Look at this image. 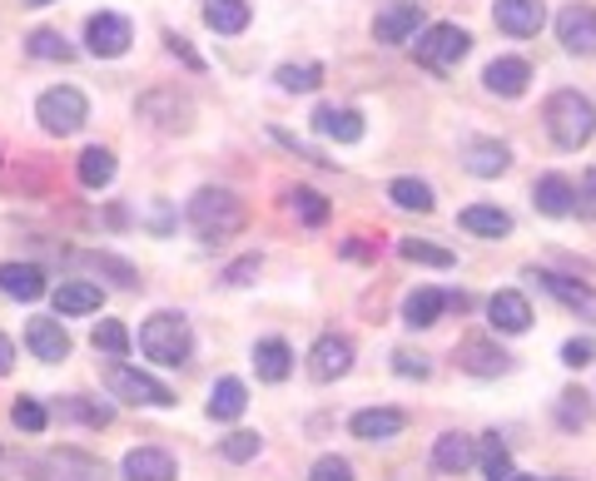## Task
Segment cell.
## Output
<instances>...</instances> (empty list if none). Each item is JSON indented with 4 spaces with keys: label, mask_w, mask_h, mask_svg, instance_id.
<instances>
[{
    "label": "cell",
    "mask_w": 596,
    "mask_h": 481,
    "mask_svg": "<svg viewBox=\"0 0 596 481\" xmlns=\"http://www.w3.org/2000/svg\"><path fill=\"white\" fill-rule=\"evenodd\" d=\"M482 85L502 99H517V95H527V85H531V64L522 60V55H498V60L482 70Z\"/></svg>",
    "instance_id": "30bf717a"
},
{
    "label": "cell",
    "mask_w": 596,
    "mask_h": 481,
    "mask_svg": "<svg viewBox=\"0 0 596 481\" xmlns=\"http://www.w3.org/2000/svg\"><path fill=\"white\" fill-rule=\"evenodd\" d=\"M164 45H170V55H179V60H185L189 70H204V60H199V55L185 45V35H174V31H170V35H164Z\"/></svg>",
    "instance_id": "7dc6e473"
},
{
    "label": "cell",
    "mask_w": 596,
    "mask_h": 481,
    "mask_svg": "<svg viewBox=\"0 0 596 481\" xmlns=\"http://www.w3.org/2000/svg\"><path fill=\"white\" fill-rule=\"evenodd\" d=\"M140 353L154 357L160 367H185L195 353V332H189L185 313H154L140 328Z\"/></svg>",
    "instance_id": "3957f363"
},
{
    "label": "cell",
    "mask_w": 596,
    "mask_h": 481,
    "mask_svg": "<svg viewBox=\"0 0 596 481\" xmlns=\"http://www.w3.org/2000/svg\"><path fill=\"white\" fill-rule=\"evenodd\" d=\"M174 477H179V467L160 447H135L125 457V481H174Z\"/></svg>",
    "instance_id": "d6986e66"
},
{
    "label": "cell",
    "mask_w": 596,
    "mask_h": 481,
    "mask_svg": "<svg viewBox=\"0 0 596 481\" xmlns=\"http://www.w3.org/2000/svg\"><path fill=\"white\" fill-rule=\"evenodd\" d=\"M308 481H353V467L343 457H318L308 467Z\"/></svg>",
    "instance_id": "7bdbcfd3"
},
{
    "label": "cell",
    "mask_w": 596,
    "mask_h": 481,
    "mask_svg": "<svg viewBox=\"0 0 596 481\" xmlns=\"http://www.w3.org/2000/svg\"><path fill=\"white\" fill-rule=\"evenodd\" d=\"M308 373L318 377V383H338V377L353 373V342L338 338V332H324V338L314 342V353H308Z\"/></svg>",
    "instance_id": "9c48e42d"
},
{
    "label": "cell",
    "mask_w": 596,
    "mask_h": 481,
    "mask_svg": "<svg viewBox=\"0 0 596 481\" xmlns=\"http://www.w3.org/2000/svg\"><path fill=\"white\" fill-rule=\"evenodd\" d=\"M314 134H324V140H334V144H358L363 140V115H358V109H343V105H318Z\"/></svg>",
    "instance_id": "9a60e30c"
},
{
    "label": "cell",
    "mask_w": 596,
    "mask_h": 481,
    "mask_svg": "<svg viewBox=\"0 0 596 481\" xmlns=\"http://www.w3.org/2000/svg\"><path fill=\"white\" fill-rule=\"evenodd\" d=\"M204 25L219 35L249 31V0H204Z\"/></svg>",
    "instance_id": "f1b7e54d"
},
{
    "label": "cell",
    "mask_w": 596,
    "mask_h": 481,
    "mask_svg": "<svg viewBox=\"0 0 596 481\" xmlns=\"http://www.w3.org/2000/svg\"><path fill=\"white\" fill-rule=\"evenodd\" d=\"M35 119H40L45 134H75L90 119V99L80 95L75 85H55L35 99Z\"/></svg>",
    "instance_id": "5b68a950"
},
{
    "label": "cell",
    "mask_w": 596,
    "mask_h": 481,
    "mask_svg": "<svg viewBox=\"0 0 596 481\" xmlns=\"http://www.w3.org/2000/svg\"><path fill=\"white\" fill-rule=\"evenodd\" d=\"M453 357H457V367H463V373H472V377L512 373V353H502L498 342H488V338H467Z\"/></svg>",
    "instance_id": "8fae6325"
},
{
    "label": "cell",
    "mask_w": 596,
    "mask_h": 481,
    "mask_svg": "<svg viewBox=\"0 0 596 481\" xmlns=\"http://www.w3.org/2000/svg\"><path fill=\"white\" fill-rule=\"evenodd\" d=\"M185 219L189 228H195L204 244H219V238H234L238 228L249 224V209H244V199H238L234 189H199L195 199L185 203Z\"/></svg>",
    "instance_id": "6da1fadb"
},
{
    "label": "cell",
    "mask_w": 596,
    "mask_h": 481,
    "mask_svg": "<svg viewBox=\"0 0 596 481\" xmlns=\"http://www.w3.org/2000/svg\"><path fill=\"white\" fill-rule=\"evenodd\" d=\"M279 90H289V95H314L318 85H324V64H279Z\"/></svg>",
    "instance_id": "1f68e13d"
},
{
    "label": "cell",
    "mask_w": 596,
    "mask_h": 481,
    "mask_svg": "<svg viewBox=\"0 0 596 481\" xmlns=\"http://www.w3.org/2000/svg\"><path fill=\"white\" fill-rule=\"evenodd\" d=\"M105 387L115 397H125V402H135V407H174V392L160 383V377L140 373V367H130V363H119V357L105 367Z\"/></svg>",
    "instance_id": "8992f818"
},
{
    "label": "cell",
    "mask_w": 596,
    "mask_h": 481,
    "mask_svg": "<svg viewBox=\"0 0 596 481\" xmlns=\"http://www.w3.org/2000/svg\"><path fill=\"white\" fill-rule=\"evenodd\" d=\"M477 461H482V477L488 481H507L512 477V451H507V442H502L498 432H488V442L477 447Z\"/></svg>",
    "instance_id": "836d02e7"
},
{
    "label": "cell",
    "mask_w": 596,
    "mask_h": 481,
    "mask_svg": "<svg viewBox=\"0 0 596 481\" xmlns=\"http://www.w3.org/2000/svg\"><path fill=\"white\" fill-rule=\"evenodd\" d=\"M592 357H596V342H592V338H572V342L562 348V363H566V367H586Z\"/></svg>",
    "instance_id": "f6af8a7d"
},
{
    "label": "cell",
    "mask_w": 596,
    "mask_h": 481,
    "mask_svg": "<svg viewBox=\"0 0 596 481\" xmlns=\"http://www.w3.org/2000/svg\"><path fill=\"white\" fill-rule=\"evenodd\" d=\"M105 303V289L100 283H85V279H70L55 289V313L60 318H80V313H95Z\"/></svg>",
    "instance_id": "603a6c76"
},
{
    "label": "cell",
    "mask_w": 596,
    "mask_h": 481,
    "mask_svg": "<svg viewBox=\"0 0 596 481\" xmlns=\"http://www.w3.org/2000/svg\"><path fill=\"white\" fill-rule=\"evenodd\" d=\"M170 203H164V199H154L150 203V228H154V234H170Z\"/></svg>",
    "instance_id": "681fc988"
},
{
    "label": "cell",
    "mask_w": 596,
    "mask_h": 481,
    "mask_svg": "<svg viewBox=\"0 0 596 481\" xmlns=\"http://www.w3.org/2000/svg\"><path fill=\"white\" fill-rule=\"evenodd\" d=\"M11 367H15V342L5 338V332H0V377L11 373Z\"/></svg>",
    "instance_id": "f907efd6"
},
{
    "label": "cell",
    "mask_w": 596,
    "mask_h": 481,
    "mask_svg": "<svg viewBox=\"0 0 596 481\" xmlns=\"http://www.w3.org/2000/svg\"><path fill=\"white\" fill-rule=\"evenodd\" d=\"M45 471H55L50 481H105V467L95 457H85V451H55L45 461Z\"/></svg>",
    "instance_id": "f546056e"
},
{
    "label": "cell",
    "mask_w": 596,
    "mask_h": 481,
    "mask_svg": "<svg viewBox=\"0 0 596 481\" xmlns=\"http://www.w3.org/2000/svg\"><path fill=\"white\" fill-rule=\"evenodd\" d=\"M402 427H408V418H402L398 407H363V412H353V422H348V432H353L358 442H393Z\"/></svg>",
    "instance_id": "5bb4252c"
},
{
    "label": "cell",
    "mask_w": 596,
    "mask_h": 481,
    "mask_svg": "<svg viewBox=\"0 0 596 481\" xmlns=\"http://www.w3.org/2000/svg\"><path fill=\"white\" fill-rule=\"evenodd\" d=\"M472 461H477V442L463 437V432H443V437L433 442V467L447 471V477H463Z\"/></svg>",
    "instance_id": "44dd1931"
},
{
    "label": "cell",
    "mask_w": 596,
    "mask_h": 481,
    "mask_svg": "<svg viewBox=\"0 0 596 481\" xmlns=\"http://www.w3.org/2000/svg\"><path fill=\"white\" fill-rule=\"evenodd\" d=\"M21 5H50V0H21Z\"/></svg>",
    "instance_id": "816d5d0a"
},
{
    "label": "cell",
    "mask_w": 596,
    "mask_h": 481,
    "mask_svg": "<svg viewBox=\"0 0 596 481\" xmlns=\"http://www.w3.org/2000/svg\"><path fill=\"white\" fill-rule=\"evenodd\" d=\"M289 203H293V214L304 219L308 228H324V224H328V199H324L318 189H293Z\"/></svg>",
    "instance_id": "8d00e7d4"
},
{
    "label": "cell",
    "mask_w": 596,
    "mask_h": 481,
    "mask_svg": "<svg viewBox=\"0 0 596 481\" xmlns=\"http://www.w3.org/2000/svg\"><path fill=\"white\" fill-rule=\"evenodd\" d=\"M443 313H447L443 289H412L408 298H402V322H408V328H433Z\"/></svg>",
    "instance_id": "484cf974"
},
{
    "label": "cell",
    "mask_w": 596,
    "mask_h": 481,
    "mask_svg": "<svg viewBox=\"0 0 596 481\" xmlns=\"http://www.w3.org/2000/svg\"><path fill=\"white\" fill-rule=\"evenodd\" d=\"M130 40H135L130 21L115 11H100L85 21V50L95 55V60H119V55L130 50Z\"/></svg>",
    "instance_id": "52a82bcc"
},
{
    "label": "cell",
    "mask_w": 596,
    "mask_h": 481,
    "mask_svg": "<svg viewBox=\"0 0 596 481\" xmlns=\"http://www.w3.org/2000/svg\"><path fill=\"white\" fill-rule=\"evenodd\" d=\"M254 373H259V383H283L293 373V348L283 338H264L254 348Z\"/></svg>",
    "instance_id": "4316f807"
},
{
    "label": "cell",
    "mask_w": 596,
    "mask_h": 481,
    "mask_svg": "<svg viewBox=\"0 0 596 481\" xmlns=\"http://www.w3.org/2000/svg\"><path fill=\"white\" fill-rule=\"evenodd\" d=\"M25 342H31V353L40 357V363H66L70 357V332L60 328V318H31Z\"/></svg>",
    "instance_id": "2e32d148"
},
{
    "label": "cell",
    "mask_w": 596,
    "mask_h": 481,
    "mask_svg": "<svg viewBox=\"0 0 596 481\" xmlns=\"http://www.w3.org/2000/svg\"><path fill=\"white\" fill-rule=\"evenodd\" d=\"M109 179H115V154L90 144V150L80 154V184H85V189H105Z\"/></svg>",
    "instance_id": "d6a6232c"
},
{
    "label": "cell",
    "mask_w": 596,
    "mask_h": 481,
    "mask_svg": "<svg viewBox=\"0 0 596 481\" xmlns=\"http://www.w3.org/2000/svg\"><path fill=\"white\" fill-rule=\"evenodd\" d=\"M492 21H498V31H507V35H537L547 25V5L542 0H498L492 5Z\"/></svg>",
    "instance_id": "7c38bea8"
},
{
    "label": "cell",
    "mask_w": 596,
    "mask_h": 481,
    "mask_svg": "<svg viewBox=\"0 0 596 481\" xmlns=\"http://www.w3.org/2000/svg\"><path fill=\"white\" fill-rule=\"evenodd\" d=\"M60 418H80L85 427H109L115 412H109V407H95V402H80V397H66V402H60Z\"/></svg>",
    "instance_id": "60d3db41"
},
{
    "label": "cell",
    "mask_w": 596,
    "mask_h": 481,
    "mask_svg": "<svg viewBox=\"0 0 596 481\" xmlns=\"http://www.w3.org/2000/svg\"><path fill=\"white\" fill-rule=\"evenodd\" d=\"M507 481H537V477H517V471H512V477Z\"/></svg>",
    "instance_id": "f5cc1de1"
},
{
    "label": "cell",
    "mask_w": 596,
    "mask_h": 481,
    "mask_svg": "<svg viewBox=\"0 0 596 481\" xmlns=\"http://www.w3.org/2000/svg\"><path fill=\"white\" fill-rule=\"evenodd\" d=\"M572 214H582V219H596V164L586 169V179H582V189H576V209Z\"/></svg>",
    "instance_id": "ee69618b"
},
{
    "label": "cell",
    "mask_w": 596,
    "mask_h": 481,
    "mask_svg": "<svg viewBox=\"0 0 596 481\" xmlns=\"http://www.w3.org/2000/svg\"><path fill=\"white\" fill-rule=\"evenodd\" d=\"M398 254L408 258V263H428V268H457V254H447V248H433V244H423V238H398Z\"/></svg>",
    "instance_id": "d590c367"
},
{
    "label": "cell",
    "mask_w": 596,
    "mask_h": 481,
    "mask_svg": "<svg viewBox=\"0 0 596 481\" xmlns=\"http://www.w3.org/2000/svg\"><path fill=\"white\" fill-rule=\"evenodd\" d=\"M531 199H537V209H542L547 219H566L576 209V184L566 179V174H542L537 189H531Z\"/></svg>",
    "instance_id": "ac0fdd59"
},
{
    "label": "cell",
    "mask_w": 596,
    "mask_h": 481,
    "mask_svg": "<svg viewBox=\"0 0 596 481\" xmlns=\"http://www.w3.org/2000/svg\"><path fill=\"white\" fill-rule=\"evenodd\" d=\"M457 224H463L467 234H482V238H507L512 234V214L498 209V203H472V209L457 214Z\"/></svg>",
    "instance_id": "83f0119b"
},
{
    "label": "cell",
    "mask_w": 596,
    "mask_h": 481,
    "mask_svg": "<svg viewBox=\"0 0 596 481\" xmlns=\"http://www.w3.org/2000/svg\"><path fill=\"white\" fill-rule=\"evenodd\" d=\"M254 273H259V254L238 258V263L224 268V283H234V289H244V283H254Z\"/></svg>",
    "instance_id": "bcb514c9"
},
{
    "label": "cell",
    "mask_w": 596,
    "mask_h": 481,
    "mask_svg": "<svg viewBox=\"0 0 596 481\" xmlns=\"http://www.w3.org/2000/svg\"><path fill=\"white\" fill-rule=\"evenodd\" d=\"M25 50H31L35 60H60V64L75 60V45H70L60 31H35L31 40H25Z\"/></svg>",
    "instance_id": "e575fe53"
},
{
    "label": "cell",
    "mask_w": 596,
    "mask_h": 481,
    "mask_svg": "<svg viewBox=\"0 0 596 481\" xmlns=\"http://www.w3.org/2000/svg\"><path fill=\"white\" fill-rule=\"evenodd\" d=\"M537 279H542V289L552 293L557 303H566L572 313H582V318H592V322H596V293L586 289V283L566 279V273H537Z\"/></svg>",
    "instance_id": "cb8c5ba5"
},
{
    "label": "cell",
    "mask_w": 596,
    "mask_h": 481,
    "mask_svg": "<svg viewBox=\"0 0 596 481\" xmlns=\"http://www.w3.org/2000/svg\"><path fill=\"white\" fill-rule=\"evenodd\" d=\"M488 322L498 332H527L531 328V303L522 298V293H512V289L492 293L488 298Z\"/></svg>",
    "instance_id": "e0dca14e"
},
{
    "label": "cell",
    "mask_w": 596,
    "mask_h": 481,
    "mask_svg": "<svg viewBox=\"0 0 596 481\" xmlns=\"http://www.w3.org/2000/svg\"><path fill=\"white\" fill-rule=\"evenodd\" d=\"M557 40L572 55H596V11L592 5H566L557 15Z\"/></svg>",
    "instance_id": "4fadbf2b"
},
{
    "label": "cell",
    "mask_w": 596,
    "mask_h": 481,
    "mask_svg": "<svg viewBox=\"0 0 596 481\" xmlns=\"http://www.w3.org/2000/svg\"><path fill=\"white\" fill-rule=\"evenodd\" d=\"M11 422H15L21 432H31V437H40V432L50 427V412H45V407L35 402V397H21V402L11 407Z\"/></svg>",
    "instance_id": "ab89813d"
},
{
    "label": "cell",
    "mask_w": 596,
    "mask_h": 481,
    "mask_svg": "<svg viewBox=\"0 0 596 481\" xmlns=\"http://www.w3.org/2000/svg\"><path fill=\"white\" fill-rule=\"evenodd\" d=\"M90 342H95V353H105V357H125V353H130V332H125V322H115V318L100 322Z\"/></svg>",
    "instance_id": "74e56055"
},
{
    "label": "cell",
    "mask_w": 596,
    "mask_h": 481,
    "mask_svg": "<svg viewBox=\"0 0 596 481\" xmlns=\"http://www.w3.org/2000/svg\"><path fill=\"white\" fill-rule=\"evenodd\" d=\"M388 199L398 203V209H408V214H433V189H428L423 179H393L388 184Z\"/></svg>",
    "instance_id": "4dcf8cb0"
},
{
    "label": "cell",
    "mask_w": 596,
    "mask_h": 481,
    "mask_svg": "<svg viewBox=\"0 0 596 481\" xmlns=\"http://www.w3.org/2000/svg\"><path fill=\"white\" fill-rule=\"evenodd\" d=\"M259 451H264V437H259V432H234V437L219 442V457L234 461V467H238V461H254Z\"/></svg>",
    "instance_id": "f35d334b"
},
{
    "label": "cell",
    "mask_w": 596,
    "mask_h": 481,
    "mask_svg": "<svg viewBox=\"0 0 596 481\" xmlns=\"http://www.w3.org/2000/svg\"><path fill=\"white\" fill-rule=\"evenodd\" d=\"M542 119H547V134H552L557 150H582L596 134V105L586 95H576V90H557L542 105Z\"/></svg>",
    "instance_id": "7a4b0ae2"
},
{
    "label": "cell",
    "mask_w": 596,
    "mask_h": 481,
    "mask_svg": "<svg viewBox=\"0 0 596 481\" xmlns=\"http://www.w3.org/2000/svg\"><path fill=\"white\" fill-rule=\"evenodd\" d=\"M463 164H467V174H477V179H498V174H507L512 150L507 144H498V140H472Z\"/></svg>",
    "instance_id": "d4e9b609"
},
{
    "label": "cell",
    "mask_w": 596,
    "mask_h": 481,
    "mask_svg": "<svg viewBox=\"0 0 596 481\" xmlns=\"http://www.w3.org/2000/svg\"><path fill=\"white\" fill-rule=\"evenodd\" d=\"M80 263H85V268H100V273H115L119 289H135V283H140V273H135L130 263H119V258H109V254H85Z\"/></svg>",
    "instance_id": "b9f144b4"
},
{
    "label": "cell",
    "mask_w": 596,
    "mask_h": 481,
    "mask_svg": "<svg viewBox=\"0 0 596 481\" xmlns=\"http://www.w3.org/2000/svg\"><path fill=\"white\" fill-rule=\"evenodd\" d=\"M423 31V0H388L373 21V40L378 45H408Z\"/></svg>",
    "instance_id": "ba28073f"
},
{
    "label": "cell",
    "mask_w": 596,
    "mask_h": 481,
    "mask_svg": "<svg viewBox=\"0 0 596 481\" xmlns=\"http://www.w3.org/2000/svg\"><path fill=\"white\" fill-rule=\"evenodd\" d=\"M393 367H398L402 377H428V363L423 357H412V353H393Z\"/></svg>",
    "instance_id": "c3c4849f"
},
{
    "label": "cell",
    "mask_w": 596,
    "mask_h": 481,
    "mask_svg": "<svg viewBox=\"0 0 596 481\" xmlns=\"http://www.w3.org/2000/svg\"><path fill=\"white\" fill-rule=\"evenodd\" d=\"M0 293L15 303L45 298V273L35 263H0Z\"/></svg>",
    "instance_id": "ffe728a7"
},
{
    "label": "cell",
    "mask_w": 596,
    "mask_h": 481,
    "mask_svg": "<svg viewBox=\"0 0 596 481\" xmlns=\"http://www.w3.org/2000/svg\"><path fill=\"white\" fill-rule=\"evenodd\" d=\"M467 50H472V35L453 21H437V25H428L423 35H412V55H418V64H428V70H453Z\"/></svg>",
    "instance_id": "277c9868"
},
{
    "label": "cell",
    "mask_w": 596,
    "mask_h": 481,
    "mask_svg": "<svg viewBox=\"0 0 596 481\" xmlns=\"http://www.w3.org/2000/svg\"><path fill=\"white\" fill-rule=\"evenodd\" d=\"M214 422H238L249 412V387L238 383V377H219L214 392H209V407H204Z\"/></svg>",
    "instance_id": "7402d4cb"
}]
</instances>
